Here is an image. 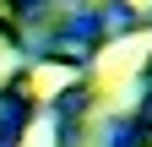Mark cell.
<instances>
[{"label": "cell", "mask_w": 152, "mask_h": 147, "mask_svg": "<svg viewBox=\"0 0 152 147\" xmlns=\"http://www.w3.org/2000/svg\"><path fill=\"white\" fill-rule=\"evenodd\" d=\"M27 147H49V136H44V131H33V136H27Z\"/></svg>", "instance_id": "1"}]
</instances>
